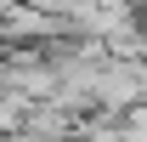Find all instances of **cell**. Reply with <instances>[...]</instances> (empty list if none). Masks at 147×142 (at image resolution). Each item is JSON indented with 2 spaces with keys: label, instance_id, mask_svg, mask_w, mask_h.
Listing matches in <instances>:
<instances>
[{
  "label": "cell",
  "instance_id": "obj_1",
  "mask_svg": "<svg viewBox=\"0 0 147 142\" xmlns=\"http://www.w3.org/2000/svg\"><path fill=\"white\" fill-rule=\"evenodd\" d=\"M119 142H147V102H136L130 114H119Z\"/></svg>",
  "mask_w": 147,
  "mask_h": 142
}]
</instances>
